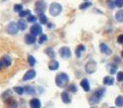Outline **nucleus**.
<instances>
[{
  "instance_id": "41",
  "label": "nucleus",
  "mask_w": 123,
  "mask_h": 108,
  "mask_svg": "<svg viewBox=\"0 0 123 108\" xmlns=\"http://www.w3.org/2000/svg\"><path fill=\"white\" fill-rule=\"evenodd\" d=\"M86 1H87V0H86Z\"/></svg>"
},
{
  "instance_id": "15",
  "label": "nucleus",
  "mask_w": 123,
  "mask_h": 108,
  "mask_svg": "<svg viewBox=\"0 0 123 108\" xmlns=\"http://www.w3.org/2000/svg\"><path fill=\"white\" fill-rule=\"evenodd\" d=\"M17 27L19 30H24V29H26V26H27V24H26V21L23 19V18H20L18 21H17Z\"/></svg>"
},
{
  "instance_id": "10",
  "label": "nucleus",
  "mask_w": 123,
  "mask_h": 108,
  "mask_svg": "<svg viewBox=\"0 0 123 108\" xmlns=\"http://www.w3.org/2000/svg\"><path fill=\"white\" fill-rule=\"evenodd\" d=\"M29 106L30 108H40L42 107V103H40V100L37 98H32L29 101Z\"/></svg>"
},
{
  "instance_id": "37",
  "label": "nucleus",
  "mask_w": 123,
  "mask_h": 108,
  "mask_svg": "<svg viewBox=\"0 0 123 108\" xmlns=\"http://www.w3.org/2000/svg\"><path fill=\"white\" fill-rule=\"evenodd\" d=\"M117 42H118L119 44H123V34H120L118 38H117Z\"/></svg>"
},
{
  "instance_id": "19",
  "label": "nucleus",
  "mask_w": 123,
  "mask_h": 108,
  "mask_svg": "<svg viewBox=\"0 0 123 108\" xmlns=\"http://www.w3.org/2000/svg\"><path fill=\"white\" fill-rule=\"evenodd\" d=\"M24 92H26L28 95H34L35 94V89L32 86H25L24 87Z\"/></svg>"
},
{
  "instance_id": "1",
  "label": "nucleus",
  "mask_w": 123,
  "mask_h": 108,
  "mask_svg": "<svg viewBox=\"0 0 123 108\" xmlns=\"http://www.w3.org/2000/svg\"><path fill=\"white\" fill-rule=\"evenodd\" d=\"M69 83V76L66 73H59L55 76V84L60 88H64Z\"/></svg>"
},
{
  "instance_id": "8",
  "label": "nucleus",
  "mask_w": 123,
  "mask_h": 108,
  "mask_svg": "<svg viewBox=\"0 0 123 108\" xmlns=\"http://www.w3.org/2000/svg\"><path fill=\"white\" fill-rule=\"evenodd\" d=\"M71 50L68 47H63L60 49V56L64 59H68L71 58Z\"/></svg>"
},
{
  "instance_id": "39",
  "label": "nucleus",
  "mask_w": 123,
  "mask_h": 108,
  "mask_svg": "<svg viewBox=\"0 0 123 108\" xmlns=\"http://www.w3.org/2000/svg\"><path fill=\"white\" fill-rule=\"evenodd\" d=\"M121 57H122V58H123V51H122V53H121Z\"/></svg>"
},
{
  "instance_id": "20",
  "label": "nucleus",
  "mask_w": 123,
  "mask_h": 108,
  "mask_svg": "<svg viewBox=\"0 0 123 108\" xmlns=\"http://www.w3.org/2000/svg\"><path fill=\"white\" fill-rule=\"evenodd\" d=\"M44 53L47 54L50 59H55V51H54L52 48H48V49H45V50H44Z\"/></svg>"
},
{
  "instance_id": "29",
  "label": "nucleus",
  "mask_w": 123,
  "mask_h": 108,
  "mask_svg": "<svg viewBox=\"0 0 123 108\" xmlns=\"http://www.w3.org/2000/svg\"><path fill=\"white\" fill-rule=\"evenodd\" d=\"M92 5V3L91 2H84V3H82L81 5H80V9H85V8H88V7H90Z\"/></svg>"
},
{
  "instance_id": "7",
  "label": "nucleus",
  "mask_w": 123,
  "mask_h": 108,
  "mask_svg": "<svg viewBox=\"0 0 123 108\" xmlns=\"http://www.w3.org/2000/svg\"><path fill=\"white\" fill-rule=\"evenodd\" d=\"M6 30L9 34H16L19 29L17 27V24L15 22H9L6 27Z\"/></svg>"
},
{
  "instance_id": "3",
  "label": "nucleus",
  "mask_w": 123,
  "mask_h": 108,
  "mask_svg": "<svg viewBox=\"0 0 123 108\" xmlns=\"http://www.w3.org/2000/svg\"><path fill=\"white\" fill-rule=\"evenodd\" d=\"M45 9H47V3L43 0H38V1L35 2V12L38 15L43 14Z\"/></svg>"
},
{
  "instance_id": "31",
  "label": "nucleus",
  "mask_w": 123,
  "mask_h": 108,
  "mask_svg": "<svg viewBox=\"0 0 123 108\" xmlns=\"http://www.w3.org/2000/svg\"><path fill=\"white\" fill-rule=\"evenodd\" d=\"M10 93H11V91H10V90H7L6 92H4V93L2 94V98H3L4 100H5V99H7V98H9Z\"/></svg>"
},
{
  "instance_id": "32",
  "label": "nucleus",
  "mask_w": 123,
  "mask_h": 108,
  "mask_svg": "<svg viewBox=\"0 0 123 108\" xmlns=\"http://www.w3.org/2000/svg\"><path fill=\"white\" fill-rule=\"evenodd\" d=\"M27 21L28 22H35L37 21V16H34V15H29L28 18H27Z\"/></svg>"
},
{
  "instance_id": "21",
  "label": "nucleus",
  "mask_w": 123,
  "mask_h": 108,
  "mask_svg": "<svg viewBox=\"0 0 123 108\" xmlns=\"http://www.w3.org/2000/svg\"><path fill=\"white\" fill-rule=\"evenodd\" d=\"M85 50H86L85 45H83V44L78 45V48L76 49V56L78 57V58H80V57H81V53H82V52H84Z\"/></svg>"
},
{
  "instance_id": "9",
  "label": "nucleus",
  "mask_w": 123,
  "mask_h": 108,
  "mask_svg": "<svg viewBox=\"0 0 123 108\" xmlns=\"http://www.w3.org/2000/svg\"><path fill=\"white\" fill-rule=\"evenodd\" d=\"M35 76H37V72H35L34 70H28L26 73L24 74V76H23V78H22V80L23 81H28V80H32L33 78H35Z\"/></svg>"
},
{
  "instance_id": "13",
  "label": "nucleus",
  "mask_w": 123,
  "mask_h": 108,
  "mask_svg": "<svg viewBox=\"0 0 123 108\" xmlns=\"http://www.w3.org/2000/svg\"><path fill=\"white\" fill-rule=\"evenodd\" d=\"M5 103H6L9 106V108H17L16 101H15L13 98H11V97H9V98L5 99Z\"/></svg>"
},
{
  "instance_id": "27",
  "label": "nucleus",
  "mask_w": 123,
  "mask_h": 108,
  "mask_svg": "<svg viewBox=\"0 0 123 108\" xmlns=\"http://www.w3.org/2000/svg\"><path fill=\"white\" fill-rule=\"evenodd\" d=\"M27 61H28V64H29L30 66H34V65H35V63H37V60H35L32 56H28Z\"/></svg>"
},
{
  "instance_id": "12",
  "label": "nucleus",
  "mask_w": 123,
  "mask_h": 108,
  "mask_svg": "<svg viewBox=\"0 0 123 108\" xmlns=\"http://www.w3.org/2000/svg\"><path fill=\"white\" fill-rule=\"evenodd\" d=\"M100 51L103 54H105V55H107V56H109V55H111V50H110V48L106 44H100Z\"/></svg>"
},
{
  "instance_id": "40",
  "label": "nucleus",
  "mask_w": 123,
  "mask_h": 108,
  "mask_svg": "<svg viewBox=\"0 0 123 108\" xmlns=\"http://www.w3.org/2000/svg\"><path fill=\"white\" fill-rule=\"evenodd\" d=\"M110 108H115V107H110Z\"/></svg>"
},
{
  "instance_id": "18",
  "label": "nucleus",
  "mask_w": 123,
  "mask_h": 108,
  "mask_svg": "<svg viewBox=\"0 0 123 108\" xmlns=\"http://www.w3.org/2000/svg\"><path fill=\"white\" fill-rule=\"evenodd\" d=\"M103 83H104V85H107V86L113 85L114 84V78H112L110 76H106L103 79Z\"/></svg>"
},
{
  "instance_id": "28",
  "label": "nucleus",
  "mask_w": 123,
  "mask_h": 108,
  "mask_svg": "<svg viewBox=\"0 0 123 108\" xmlns=\"http://www.w3.org/2000/svg\"><path fill=\"white\" fill-rule=\"evenodd\" d=\"M48 40V37L45 34H42L40 35V38H38V43L40 44H44L45 42Z\"/></svg>"
},
{
  "instance_id": "23",
  "label": "nucleus",
  "mask_w": 123,
  "mask_h": 108,
  "mask_svg": "<svg viewBox=\"0 0 123 108\" xmlns=\"http://www.w3.org/2000/svg\"><path fill=\"white\" fill-rule=\"evenodd\" d=\"M115 105L117 107H122L123 106V96H118L115 100Z\"/></svg>"
},
{
  "instance_id": "24",
  "label": "nucleus",
  "mask_w": 123,
  "mask_h": 108,
  "mask_svg": "<svg viewBox=\"0 0 123 108\" xmlns=\"http://www.w3.org/2000/svg\"><path fill=\"white\" fill-rule=\"evenodd\" d=\"M29 15H31V14H30V10H29V9L21 10V11L19 12V16L21 17V18H23V17H25V16H29Z\"/></svg>"
},
{
  "instance_id": "6",
  "label": "nucleus",
  "mask_w": 123,
  "mask_h": 108,
  "mask_svg": "<svg viewBox=\"0 0 123 108\" xmlns=\"http://www.w3.org/2000/svg\"><path fill=\"white\" fill-rule=\"evenodd\" d=\"M30 33L34 37H37V35H42L43 33V27L42 25L38 23H34L31 27H30Z\"/></svg>"
},
{
  "instance_id": "35",
  "label": "nucleus",
  "mask_w": 123,
  "mask_h": 108,
  "mask_svg": "<svg viewBox=\"0 0 123 108\" xmlns=\"http://www.w3.org/2000/svg\"><path fill=\"white\" fill-rule=\"evenodd\" d=\"M69 91L73 92V93H75V92H77V87H76V85H74V84L70 85V87H69Z\"/></svg>"
},
{
  "instance_id": "36",
  "label": "nucleus",
  "mask_w": 123,
  "mask_h": 108,
  "mask_svg": "<svg viewBox=\"0 0 123 108\" xmlns=\"http://www.w3.org/2000/svg\"><path fill=\"white\" fill-rule=\"evenodd\" d=\"M116 70H117V67H116V66H113V67H112V68L110 69V74H112V75L115 74V73H116Z\"/></svg>"
},
{
  "instance_id": "2",
  "label": "nucleus",
  "mask_w": 123,
  "mask_h": 108,
  "mask_svg": "<svg viewBox=\"0 0 123 108\" xmlns=\"http://www.w3.org/2000/svg\"><path fill=\"white\" fill-rule=\"evenodd\" d=\"M104 93H105V89L104 88H100L98 90H96L94 92V94L89 98V102H90L91 104H97V103H99L101 98H102V96L104 95Z\"/></svg>"
},
{
  "instance_id": "34",
  "label": "nucleus",
  "mask_w": 123,
  "mask_h": 108,
  "mask_svg": "<svg viewBox=\"0 0 123 108\" xmlns=\"http://www.w3.org/2000/svg\"><path fill=\"white\" fill-rule=\"evenodd\" d=\"M117 80L119 82H123V72H118L117 73Z\"/></svg>"
},
{
  "instance_id": "11",
  "label": "nucleus",
  "mask_w": 123,
  "mask_h": 108,
  "mask_svg": "<svg viewBox=\"0 0 123 108\" xmlns=\"http://www.w3.org/2000/svg\"><path fill=\"white\" fill-rule=\"evenodd\" d=\"M24 40H25V43H26L27 44H32L35 43V40H37V38H35L34 35H32L31 33H27V34L24 37Z\"/></svg>"
},
{
  "instance_id": "30",
  "label": "nucleus",
  "mask_w": 123,
  "mask_h": 108,
  "mask_svg": "<svg viewBox=\"0 0 123 108\" xmlns=\"http://www.w3.org/2000/svg\"><path fill=\"white\" fill-rule=\"evenodd\" d=\"M22 10V5L21 4H16L14 6V11L15 12H20Z\"/></svg>"
},
{
  "instance_id": "33",
  "label": "nucleus",
  "mask_w": 123,
  "mask_h": 108,
  "mask_svg": "<svg viewBox=\"0 0 123 108\" xmlns=\"http://www.w3.org/2000/svg\"><path fill=\"white\" fill-rule=\"evenodd\" d=\"M115 6L117 7H123V0H115Z\"/></svg>"
},
{
  "instance_id": "22",
  "label": "nucleus",
  "mask_w": 123,
  "mask_h": 108,
  "mask_svg": "<svg viewBox=\"0 0 123 108\" xmlns=\"http://www.w3.org/2000/svg\"><path fill=\"white\" fill-rule=\"evenodd\" d=\"M115 18L117 21L119 22H123V10H119V11H117L116 14H115Z\"/></svg>"
},
{
  "instance_id": "17",
  "label": "nucleus",
  "mask_w": 123,
  "mask_h": 108,
  "mask_svg": "<svg viewBox=\"0 0 123 108\" xmlns=\"http://www.w3.org/2000/svg\"><path fill=\"white\" fill-rule=\"evenodd\" d=\"M59 67H60L59 62L55 61V60H53V61L49 63V69L50 71H55V70L59 69Z\"/></svg>"
},
{
  "instance_id": "25",
  "label": "nucleus",
  "mask_w": 123,
  "mask_h": 108,
  "mask_svg": "<svg viewBox=\"0 0 123 108\" xmlns=\"http://www.w3.org/2000/svg\"><path fill=\"white\" fill-rule=\"evenodd\" d=\"M38 16H39V21L42 22L43 24H47V23H48V17L45 16V14H44V13L38 15Z\"/></svg>"
},
{
  "instance_id": "14",
  "label": "nucleus",
  "mask_w": 123,
  "mask_h": 108,
  "mask_svg": "<svg viewBox=\"0 0 123 108\" xmlns=\"http://www.w3.org/2000/svg\"><path fill=\"white\" fill-rule=\"evenodd\" d=\"M81 87L83 88V90L84 91H86V92H89L90 91V83H89V81L87 80V79H83L81 81Z\"/></svg>"
},
{
  "instance_id": "26",
  "label": "nucleus",
  "mask_w": 123,
  "mask_h": 108,
  "mask_svg": "<svg viewBox=\"0 0 123 108\" xmlns=\"http://www.w3.org/2000/svg\"><path fill=\"white\" fill-rule=\"evenodd\" d=\"M13 90H14L15 92H16V93H17L18 95H22V94L24 93V88H22V87H19V86L14 87Z\"/></svg>"
},
{
  "instance_id": "38",
  "label": "nucleus",
  "mask_w": 123,
  "mask_h": 108,
  "mask_svg": "<svg viewBox=\"0 0 123 108\" xmlns=\"http://www.w3.org/2000/svg\"><path fill=\"white\" fill-rule=\"evenodd\" d=\"M108 4H109V8H111V9H113L115 7V3L113 1H109Z\"/></svg>"
},
{
  "instance_id": "16",
  "label": "nucleus",
  "mask_w": 123,
  "mask_h": 108,
  "mask_svg": "<svg viewBox=\"0 0 123 108\" xmlns=\"http://www.w3.org/2000/svg\"><path fill=\"white\" fill-rule=\"evenodd\" d=\"M61 97H62V100H63L64 103L68 104V103H70V102H71V97H70L69 93L67 91H64L63 93L61 94Z\"/></svg>"
},
{
  "instance_id": "5",
  "label": "nucleus",
  "mask_w": 123,
  "mask_h": 108,
  "mask_svg": "<svg viewBox=\"0 0 123 108\" xmlns=\"http://www.w3.org/2000/svg\"><path fill=\"white\" fill-rule=\"evenodd\" d=\"M96 67H97L96 62L93 61V60H90L88 63L86 64V66H85V71L88 74H93L94 72L96 71Z\"/></svg>"
},
{
  "instance_id": "4",
  "label": "nucleus",
  "mask_w": 123,
  "mask_h": 108,
  "mask_svg": "<svg viewBox=\"0 0 123 108\" xmlns=\"http://www.w3.org/2000/svg\"><path fill=\"white\" fill-rule=\"evenodd\" d=\"M62 12V5L57 3V2H54L50 4L49 6V13L53 15V16H58V15Z\"/></svg>"
}]
</instances>
